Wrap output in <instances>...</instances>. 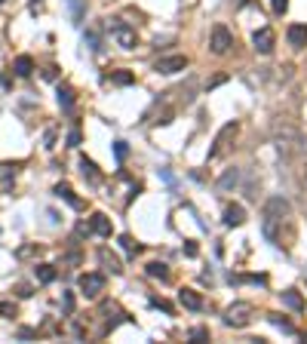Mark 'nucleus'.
I'll use <instances>...</instances> for the list:
<instances>
[{"instance_id":"nucleus-10","label":"nucleus","mask_w":307,"mask_h":344,"mask_svg":"<svg viewBox=\"0 0 307 344\" xmlns=\"http://www.w3.org/2000/svg\"><path fill=\"white\" fill-rule=\"evenodd\" d=\"M89 230H93V233H99V237H111V219H107V215L104 212H96L93 215V219H89Z\"/></svg>"},{"instance_id":"nucleus-1","label":"nucleus","mask_w":307,"mask_h":344,"mask_svg":"<svg viewBox=\"0 0 307 344\" xmlns=\"http://www.w3.org/2000/svg\"><path fill=\"white\" fill-rule=\"evenodd\" d=\"M283 225H292V203L283 197H270L264 212H261V230L274 246H286L283 243Z\"/></svg>"},{"instance_id":"nucleus-3","label":"nucleus","mask_w":307,"mask_h":344,"mask_svg":"<svg viewBox=\"0 0 307 344\" xmlns=\"http://www.w3.org/2000/svg\"><path fill=\"white\" fill-rule=\"evenodd\" d=\"M237 132H240V123H237V120H233V123H227L224 129H221L218 135H215V144H212V151H209V160H218V157H221V154L230 148V141L237 138Z\"/></svg>"},{"instance_id":"nucleus-18","label":"nucleus","mask_w":307,"mask_h":344,"mask_svg":"<svg viewBox=\"0 0 307 344\" xmlns=\"http://www.w3.org/2000/svg\"><path fill=\"white\" fill-rule=\"evenodd\" d=\"M59 105H62V111H71V108H74V89H71L68 83H62L59 86Z\"/></svg>"},{"instance_id":"nucleus-9","label":"nucleus","mask_w":307,"mask_h":344,"mask_svg":"<svg viewBox=\"0 0 307 344\" xmlns=\"http://www.w3.org/2000/svg\"><path fill=\"white\" fill-rule=\"evenodd\" d=\"M102 289H104V277H102V274H83V277H80V292H83L86 298H96Z\"/></svg>"},{"instance_id":"nucleus-25","label":"nucleus","mask_w":307,"mask_h":344,"mask_svg":"<svg viewBox=\"0 0 307 344\" xmlns=\"http://www.w3.org/2000/svg\"><path fill=\"white\" fill-rule=\"evenodd\" d=\"M212 335H209V329L206 326H194L191 329V344H203V341H209Z\"/></svg>"},{"instance_id":"nucleus-38","label":"nucleus","mask_w":307,"mask_h":344,"mask_svg":"<svg viewBox=\"0 0 307 344\" xmlns=\"http://www.w3.org/2000/svg\"><path fill=\"white\" fill-rule=\"evenodd\" d=\"M77 261H80L77 252H71V255H65V258H62V264H77Z\"/></svg>"},{"instance_id":"nucleus-28","label":"nucleus","mask_w":307,"mask_h":344,"mask_svg":"<svg viewBox=\"0 0 307 344\" xmlns=\"http://www.w3.org/2000/svg\"><path fill=\"white\" fill-rule=\"evenodd\" d=\"M15 314H19V311H15L12 301H0V317H9V320H12Z\"/></svg>"},{"instance_id":"nucleus-35","label":"nucleus","mask_w":307,"mask_h":344,"mask_svg":"<svg viewBox=\"0 0 307 344\" xmlns=\"http://www.w3.org/2000/svg\"><path fill=\"white\" fill-rule=\"evenodd\" d=\"M77 144H80V132L71 129V132H68V148H77Z\"/></svg>"},{"instance_id":"nucleus-30","label":"nucleus","mask_w":307,"mask_h":344,"mask_svg":"<svg viewBox=\"0 0 307 344\" xmlns=\"http://www.w3.org/2000/svg\"><path fill=\"white\" fill-rule=\"evenodd\" d=\"M62 304H65V314H74V292H65Z\"/></svg>"},{"instance_id":"nucleus-31","label":"nucleus","mask_w":307,"mask_h":344,"mask_svg":"<svg viewBox=\"0 0 307 344\" xmlns=\"http://www.w3.org/2000/svg\"><path fill=\"white\" fill-rule=\"evenodd\" d=\"M151 304H154V307H160L163 314H172V304H169V301H163V298H151Z\"/></svg>"},{"instance_id":"nucleus-21","label":"nucleus","mask_w":307,"mask_h":344,"mask_svg":"<svg viewBox=\"0 0 307 344\" xmlns=\"http://www.w3.org/2000/svg\"><path fill=\"white\" fill-rule=\"evenodd\" d=\"M12 71H15L19 77H28L31 71H34V59H31V56H19V59L12 62Z\"/></svg>"},{"instance_id":"nucleus-39","label":"nucleus","mask_w":307,"mask_h":344,"mask_svg":"<svg viewBox=\"0 0 307 344\" xmlns=\"http://www.w3.org/2000/svg\"><path fill=\"white\" fill-rule=\"evenodd\" d=\"M68 3H80V0H68Z\"/></svg>"},{"instance_id":"nucleus-5","label":"nucleus","mask_w":307,"mask_h":344,"mask_svg":"<svg viewBox=\"0 0 307 344\" xmlns=\"http://www.w3.org/2000/svg\"><path fill=\"white\" fill-rule=\"evenodd\" d=\"M209 46H212L215 56H224V52L233 46V34H230L224 25H215V28H212V43H209Z\"/></svg>"},{"instance_id":"nucleus-36","label":"nucleus","mask_w":307,"mask_h":344,"mask_svg":"<svg viewBox=\"0 0 307 344\" xmlns=\"http://www.w3.org/2000/svg\"><path fill=\"white\" fill-rule=\"evenodd\" d=\"M15 295H19V298H31V286H15Z\"/></svg>"},{"instance_id":"nucleus-6","label":"nucleus","mask_w":307,"mask_h":344,"mask_svg":"<svg viewBox=\"0 0 307 344\" xmlns=\"http://www.w3.org/2000/svg\"><path fill=\"white\" fill-rule=\"evenodd\" d=\"M277 148L283 154H295L301 148V135L295 129H277Z\"/></svg>"},{"instance_id":"nucleus-20","label":"nucleus","mask_w":307,"mask_h":344,"mask_svg":"<svg viewBox=\"0 0 307 344\" xmlns=\"http://www.w3.org/2000/svg\"><path fill=\"white\" fill-rule=\"evenodd\" d=\"M240 185V169H227L221 178H218V191H230Z\"/></svg>"},{"instance_id":"nucleus-40","label":"nucleus","mask_w":307,"mask_h":344,"mask_svg":"<svg viewBox=\"0 0 307 344\" xmlns=\"http://www.w3.org/2000/svg\"><path fill=\"white\" fill-rule=\"evenodd\" d=\"M304 341H307V335H304Z\"/></svg>"},{"instance_id":"nucleus-23","label":"nucleus","mask_w":307,"mask_h":344,"mask_svg":"<svg viewBox=\"0 0 307 344\" xmlns=\"http://www.w3.org/2000/svg\"><path fill=\"white\" fill-rule=\"evenodd\" d=\"M34 277H37L40 283H52V280H56V267H52V264H37V267H34Z\"/></svg>"},{"instance_id":"nucleus-22","label":"nucleus","mask_w":307,"mask_h":344,"mask_svg":"<svg viewBox=\"0 0 307 344\" xmlns=\"http://www.w3.org/2000/svg\"><path fill=\"white\" fill-rule=\"evenodd\" d=\"M107 80L117 83V86H129V83H135V74H132V71H111Z\"/></svg>"},{"instance_id":"nucleus-37","label":"nucleus","mask_w":307,"mask_h":344,"mask_svg":"<svg viewBox=\"0 0 307 344\" xmlns=\"http://www.w3.org/2000/svg\"><path fill=\"white\" fill-rule=\"evenodd\" d=\"M43 77H46V80H56V77H59V68H56V65H49V68L43 71Z\"/></svg>"},{"instance_id":"nucleus-17","label":"nucleus","mask_w":307,"mask_h":344,"mask_svg":"<svg viewBox=\"0 0 307 344\" xmlns=\"http://www.w3.org/2000/svg\"><path fill=\"white\" fill-rule=\"evenodd\" d=\"M283 304H286V307H292L295 314H301V311H304V298L295 292V289H286V292H283Z\"/></svg>"},{"instance_id":"nucleus-15","label":"nucleus","mask_w":307,"mask_h":344,"mask_svg":"<svg viewBox=\"0 0 307 344\" xmlns=\"http://www.w3.org/2000/svg\"><path fill=\"white\" fill-rule=\"evenodd\" d=\"M99 261L111 270V274H123V264H120L117 255H111V249H99Z\"/></svg>"},{"instance_id":"nucleus-14","label":"nucleus","mask_w":307,"mask_h":344,"mask_svg":"<svg viewBox=\"0 0 307 344\" xmlns=\"http://www.w3.org/2000/svg\"><path fill=\"white\" fill-rule=\"evenodd\" d=\"M289 43H292L295 49H301V46H307V25H292L289 28Z\"/></svg>"},{"instance_id":"nucleus-32","label":"nucleus","mask_w":307,"mask_h":344,"mask_svg":"<svg viewBox=\"0 0 307 344\" xmlns=\"http://www.w3.org/2000/svg\"><path fill=\"white\" fill-rule=\"evenodd\" d=\"M270 6H274V12H277V15H283V12L289 9V0H270Z\"/></svg>"},{"instance_id":"nucleus-19","label":"nucleus","mask_w":307,"mask_h":344,"mask_svg":"<svg viewBox=\"0 0 307 344\" xmlns=\"http://www.w3.org/2000/svg\"><path fill=\"white\" fill-rule=\"evenodd\" d=\"M144 270H148V277H154V280H169V267L163 264V261H148V267H144Z\"/></svg>"},{"instance_id":"nucleus-13","label":"nucleus","mask_w":307,"mask_h":344,"mask_svg":"<svg viewBox=\"0 0 307 344\" xmlns=\"http://www.w3.org/2000/svg\"><path fill=\"white\" fill-rule=\"evenodd\" d=\"M178 301H182L188 311H203V298H200V292H194V289H182Z\"/></svg>"},{"instance_id":"nucleus-16","label":"nucleus","mask_w":307,"mask_h":344,"mask_svg":"<svg viewBox=\"0 0 307 344\" xmlns=\"http://www.w3.org/2000/svg\"><path fill=\"white\" fill-rule=\"evenodd\" d=\"M80 172H83V178H89V182H102V172H99V166L89 157H80Z\"/></svg>"},{"instance_id":"nucleus-11","label":"nucleus","mask_w":307,"mask_h":344,"mask_svg":"<svg viewBox=\"0 0 307 344\" xmlns=\"http://www.w3.org/2000/svg\"><path fill=\"white\" fill-rule=\"evenodd\" d=\"M56 197H59V200H65L68 206H74V209H83V200L74 194V188L65 185V182H59V185H56Z\"/></svg>"},{"instance_id":"nucleus-24","label":"nucleus","mask_w":307,"mask_h":344,"mask_svg":"<svg viewBox=\"0 0 307 344\" xmlns=\"http://www.w3.org/2000/svg\"><path fill=\"white\" fill-rule=\"evenodd\" d=\"M120 246H123L126 255H138V252H141V243H135L129 233H123V237H120Z\"/></svg>"},{"instance_id":"nucleus-2","label":"nucleus","mask_w":307,"mask_h":344,"mask_svg":"<svg viewBox=\"0 0 307 344\" xmlns=\"http://www.w3.org/2000/svg\"><path fill=\"white\" fill-rule=\"evenodd\" d=\"M252 317H255V307H252L249 301H233L227 311H224V323L233 326V329H243V326H249Z\"/></svg>"},{"instance_id":"nucleus-33","label":"nucleus","mask_w":307,"mask_h":344,"mask_svg":"<svg viewBox=\"0 0 307 344\" xmlns=\"http://www.w3.org/2000/svg\"><path fill=\"white\" fill-rule=\"evenodd\" d=\"M197 252H200V249H197V243H194V240H185V255H188V258H197Z\"/></svg>"},{"instance_id":"nucleus-42","label":"nucleus","mask_w":307,"mask_h":344,"mask_svg":"<svg viewBox=\"0 0 307 344\" xmlns=\"http://www.w3.org/2000/svg\"><path fill=\"white\" fill-rule=\"evenodd\" d=\"M0 3H3V0H0Z\"/></svg>"},{"instance_id":"nucleus-41","label":"nucleus","mask_w":307,"mask_h":344,"mask_svg":"<svg viewBox=\"0 0 307 344\" xmlns=\"http://www.w3.org/2000/svg\"><path fill=\"white\" fill-rule=\"evenodd\" d=\"M34 3H37V0H34Z\"/></svg>"},{"instance_id":"nucleus-4","label":"nucleus","mask_w":307,"mask_h":344,"mask_svg":"<svg viewBox=\"0 0 307 344\" xmlns=\"http://www.w3.org/2000/svg\"><path fill=\"white\" fill-rule=\"evenodd\" d=\"M111 37L123 46V49H135L138 46V37H135V28H129L126 22H120V19H111Z\"/></svg>"},{"instance_id":"nucleus-29","label":"nucleus","mask_w":307,"mask_h":344,"mask_svg":"<svg viewBox=\"0 0 307 344\" xmlns=\"http://www.w3.org/2000/svg\"><path fill=\"white\" fill-rule=\"evenodd\" d=\"M86 43H89V49H93V52H102V40H99V34H96V31H89V34H86Z\"/></svg>"},{"instance_id":"nucleus-8","label":"nucleus","mask_w":307,"mask_h":344,"mask_svg":"<svg viewBox=\"0 0 307 344\" xmlns=\"http://www.w3.org/2000/svg\"><path fill=\"white\" fill-rule=\"evenodd\" d=\"M188 68V59L185 56H166V59H157L154 71L157 74H178V71Z\"/></svg>"},{"instance_id":"nucleus-12","label":"nucleus","mask_w":307,"mask_h":344,"mask_svg":"<svg viewBox=\"0 0 307 344\" xmlns=\"http://www.w3.org/2000/svg\"><path fill=\"white\" fill-rule=\"evenodd\" d=\"M246 222V209L240 206V203H230L227 209H224V225L227 228H240Z\"/></svg>"},{"instance_id":"nucleus-26","label":"nucleus","mask_w":307,"mask_h":344,"mask_svg":"<svg viewBox=\"0 0 307 344\" xmlns=\"http://www.w3.org/2000/svg\"><path fill=\"white\" fill-rule=\"evenodd\" d=\"M267 320H270V323H274V326H280V329H283V332H289V335H295V326H292V323H289V320H283L280 314H267Z\"/></svg>"},{"instance_id":"nucleus-7","label":"nucleus","mask_w":307,"mask_h":344,"mask_svg":"<svg viewBox=\"0 0 307 344\" xmlns=\"http://www.w3.org/2000/svg\"><path fill=\"white\" fill-rule=\"evenodd\" d=\"M252 43H255V49H258V52L270 56V52H274V46H277V34L270 31V28H258L255 34H252Z\"/></svg>"},{"instance_id":"nucleus-34","label":"nucleus","mask_w":307,"mask_h":344,"mask_svg":"<svg viewBox=\"0 0 307 344\" xmlns=\"http://www.w3.org/2000/svg\"><path fill=\"white\" fill-rule=\"evenodd\" d=\"M154 123H172V108H166V111H160Z\"/></svg>"},{"instance_id":"nucleus-27","label":"nucleus","mask_w":307,"mask_h":344,"mask_svg":"<svg viewBox=\"0 0 307 344\" xmlns=\"http://www.w3.org/2000/svg\"><path fill=\"white\" fill-rule=\"evenodd\" d=\"M114 154H117V160H126V157H129V144H126L123 138L114 141Z\"/></svg>"}]
</instances>
